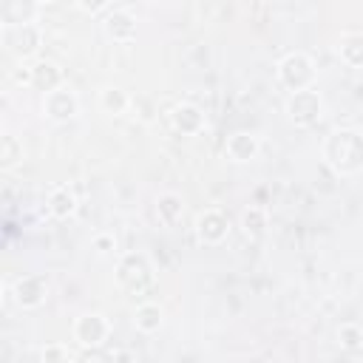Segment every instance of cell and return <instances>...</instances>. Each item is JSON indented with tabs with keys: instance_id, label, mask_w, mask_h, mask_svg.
<instances>
[{
	"instance_id": "4fadbf2b",
	"label": "cell",
	"mask_w": 363,
	"mask_h": 363,
	"mask_svg": "<svg viewBox=\"0 0 363 363\" xmlns=\"http://www.w3.org/2000/svg\"><path fill=\"white\" fill-rule=\"evenodd\" d=\"M60 85H65L62 82V68L54 60H37V62H31V88L34 91H43V96H45V94H51Z\"/></svg>"
},
{
	"instance_id": "5b68a950",
	"label": "cell",
	"mask_w": 363,
	"mask_h": 363,
	"mask_svg": "<svg viewBox=\"0 0 363 363\" xmlns=\"http://www.w3.org/2000/svg\"><path fill=\"white\" fill-rule=\"evenodd\" d=\"M71 335L82 349H102L111 337V320L102 312H82L77 315Z\"/></svg>"
},
{
	"instance_id": "277c9868",
	"label": "cell",
	"mask_w": 363,
	"mask_h": 363,
	"mask_svg": "<svg viewBox=\"0 0 363 363\" xmlns=\"http://www.w3.org/2000/svg\"><path fill=\"white\" fill-rule=\"evenodd\" d=\"M113 278L128 292H145L153 284V267H150V261L142 252H125L116 261Z\"/></svg>"
},
{
	"instance_id": "9c48e42d",
	"label": "cell",
	"mask_w": 363,
	"mask_h": 363,
	"mask_svg": "<svg viewBox=\"0 0 363 363\" xmlns=\"http://www.w3.org/2000/svg\"><path fill=\"white\" fill-rule=\"evenodd\" d=\"M193 230H196V238H199L201 244L216 247V244H221V241L230 235V218H227V213L218 210V207H204V210L196 216Z\"/></svg>"
},
{
	"instance_id": "ba28073f",
	"label": "cell",
	"mask_w": 363,
	"mask_h": 363,
	"mask_svg": "<svg viewBox=\"0 0 363 363\" xmlns=\"http://www.w3.org/2000/svg\"><path fill=\"white\" fill-rule=\"evenodd\" d=\"M79 113V96L71 85H60L43 96V116L51 122H71Z\"/></svg>"
},
{
	"instance_id": "5bb4252c",
	"label": "cell",
	"mask_w": 363,
	"mask_h": 363,
	"mask_svg": "<svg viewBox=\"0 0 363 363\" xmlns=\"http://www.w3.org/2000/svg\"><path fill=\"white\" fill-rule=\"evenodd\" d=\"M77 193H74V187H68V184H54L51 190H48V199H45V207H48V213L54 216V218H60V221H65V218H71L74 213H77Z\"/></svg>"
},
{
	"instance_id": "44dd1931",
	"label": "cell",
	"mask_w": 363,
	"mask_h": 363,
	"mask_svg": "<svg viewBox=\"0 0 363 363\" xmlns=\"http://www.w3.org/2000/svg\"><path fill=\"white\" fill-rule=\"evenodd\" d=\"M20 159H23V142L14 133H3V142H0V164H3V170H11Z\"/></svg>"
},
{
	"instance_id": "8992f818",
	"label": "cell",
	"mask_w": 363,
	"mask_h": 363,
	"mask_svg": "<svg viewBox=\"0 0 363 363\" xmlns=\"http://www.w3.org/2000/svg\"><path fill=\"white\" fill-rule=\"evenodd\" d=\"M3 45L14 51L20 60H28L43 45V28L37 23H20V26H3L0 31Z\"/></svg>"
},
{
	"instance_id": "d6986e66",
	"label": "cell",
	"mask_w": 363,
	"mask_h": 363,
	"mask_svg": "<svg viewBox=\"0 0 363 363\" xmlns=\"http://www.w3.org/2000/svg\"><path fill=\"white\" fill-rule=\"evenodd\" d=\"M99 108L108 113V116H122L130 111V94L122 91L119 85H105L99 91Z\"/></svg>"
},
{
	"instance_id": "9a60e30c",
	"label": "cell",
	"mask_w": 363,
	"mask_h": 363,
	"mask_svg": "<svg viewBox=\"0 0 363 363\" xmlns=\"http://www.w3.org/2000/svg\"><path fill=\"white\" fill-rule=\"evenodd\" d=\"M153 210H156V218H159L162 227H176L184 216V199L176 190H164V193L156 196Z\"/></svg>"
},
{
	"instance_id": "52a82bcc",
	"label": "cell",
	"mask_w": 363,
	"mask_h": 363,
	"mask_svg": "<svg viewBox=\"0 0 363 363\" xmlns=\"http://www.w3.org/2000/svg\"><path fill=\"white\" fill-rule=\"evenodd\" d=\"M11 298L20 309H40L48 298V278L40 275V272H28V275H20L14 284H11Z\"/></svg>"
},
{
	"instance_id": "6da1fadb",
	"label": "cell",
	"mask_w": 363,
	"mask_h": 363,
	"mask_svg": "<svg viewBox=\"0 0 363 363\" xmlns=\"http://www.w3.org/2000/svg\"><path fill=\"white\" fill-rule=\"evenodd\" d=\"M323 162L340 173V176H352L363 167V130L357 128H335L326 139H323Z\"/></svg>"
},
{
	"instance_id": "2e32d148",
	"label": "cell",
	"mask_w": 363,
	"mask_h": 363,
	"mask_svg": "<svg viewBox=\"0 0 363 363\" xmlns=\"http://www.w3.org/2000/svg\"><path fill=\"white\" fill-rule=\"evenodd\" d=\"M335 54L349 68H363V31H343L335 43Z\"/></svg>"
},
{
	"instance_id": "7c38bea8",
	"label": "cell",
	"mask_w": 363,
	"mask_h": 363,
	"mask_svg": "<svg viewBox=\"0 0 363 363\" xmlns=\"http://www.w3.org/2000/svg\"><path fill=\"white\" fill-rule=\"evenodd\" d=\"M261 153V139L252 130H233L224 142V156L235 164H247Z\"/></svg>"
},
{
	"instance_id": "3957f363",
	"label": "cell",
	"mask_w": 363,
	"mask_h": 363,
	"mask_svg": "<svg viewBox=\"0 0 363 363\" xmlns=\"http://www.w3.org/2000/svg\"><path fill=\"white\" fill-rule=\"evenodd\" d=\"M284 113H286V119L295 128H312V125H318L320 116H323V96H320V91L306 88V91L289 94L286 102H284Z\"/></svg>"
},
{
	"instance_id": "d4e9b609",
	"label": "cell",
	"mask_w": 363,
	"mask_h": 363,
	"mask_svg": "<svg viewBox=\"0 0 363 363\" xmlns=\"http://www.w3.org/2000/svg\"><path fill=\"white\" fill-rule=\"evenodd\" d=\"M91 247L99 252V255H113L116 252V238H113V233H96L94 238H91Z\"/></svg>"
},
{
	"instance_id": "30bf717a",
	"label": "cell",
	"mask_w": 363,
	"mask_h": 363,
	"mask_svg": "<svg viewBox=\"0 0 363 363\" xmlns=\"http://www.w3.org/2000/svg\"><path fill=\"white\" fill-rule=\"evenodd\" d=\"M102 31L113 43H130L136 37V14L125 6H111L102 17Z\"/></svg>"
},
{
	"instance_id": "8fae6325",
	"label": "cell",
	"mask_w": 363,
	"mask_h": 363,
	"mask_svg": "<svg viewBox=\"0 0 363 363\" xmlns=\"http://www.w3.org/2000/svg\"><path fill=\"white\" fill-rule=\"evenodd\" d=\"M167 116H170L173 130L182 133V136H199L207 125V116L196 102H176Z\"/></svg>"
},
{
	"instance_id": "83f0119b",
	"label": "cell",
	"mask_w": 363,
	"mask_h": 363,
	"mask_svg": "<svg viewBox=\"0 0 363 363\" xmlns=\"http://www.w3.org/2000/svg\"><path fill=\"white\" fill-rule=\"evenodd\" d=\"M77 9H82V11H88V14H96V11H108L111 6H108V3H88V0H79Z\"/></svg>"
},
{
	"instance_id": "484cf974",
	"label": "cell",
	"mask_w": 363,
	"mask_h": 363,
	"mask_svg": "<svg viewBox=\"0 0 363 363\" xmlns=\"http://www.w3.org/2000/svg\"><path fill=\"white\" fill-rule=\"evenodd\" d=\"M11 79H14V85H20V88H31V65H28V62H20V65L11 71Z\"/></svg>"
},
{
	"instance_id": "603a6c76",
	"label": "cell",
	"mask_w": 363,
	"mask_h": 363,
	"mask_svg": "<svg viewBox=\"0 0 363 363\" xmlns=\"http://www.w3.org/2000/svg\"><path fill=\"white\" fill-rule=\"evenodd\" d=\"M130 111H133V116H136L139 122H145V125L156 119V102H153L150 96H145V94L130 96Z\"/></svg>"
},
{
	"instance_id": "f1b7e54d",
	"label": "cell",
	"mask_w": 363,
	"mask_h": 363,
	"mask_svg": "<svg viewBox=\"0 0 363 363\" xmlns=\"http://www.w3.org/2000/svg\"><path fill=\"white\" fill-rule=\"evenodd\" d=\"M113 360L116 363H133V354L128 349H119V352H113Z\"/></svg>"
},
{
	"instance_id": "e0dca14e",
	"label": "cell",
	"mask_w": 363,
	"mask_h": 363,
	"mask_svg": "<svg viewBox=\"0 0 363 363\" xmlns=\"http://www.w3.org/2000/svg\"><path fill=\"white\" fill-rule=\"evenodd\" d=\"M238 227H241V233H244L247 238H261V235L267 233V227H269V213H267V207H261V204H247V207L238 213Z\"/></svg>"
},
{
	"instance_id": "ac0fdd59",
	"label": "cell",
	"mask_w": 363,
	"mask_h": 363,
	"mask_svg": "<svg viewBox=\"0 0 363 363\" xmlns=\"http://www.w3.org/2000/svg\"><path fill=\"white\" fill-rule=\"evenodd\" d=\"M162 323H164V312H162V306H159V303L145 301V303H139V306L133 309V326H136L139 332L153 335V332H159V329H162Z\"/></svg>"
},
{
	"instance_id": "ffe728a7",
	"label": "cell",
	"mask_w": 363,
	"mask_h": 363,
	"mask_svg": "<svg viewBox=\"0 0 363 363\" xmlns=\"http://www.w3.org/2000/svg\"><path fill=\"white\" fill-rule=\"evenodd\" d=\"M40 6L37 3H23V0H11L3 6V26H20V23H37Z\"/></svg>"
},
{
	"instance_id": "4316f807",
	"label": "cell",
	"mask_w": 363,
	"mask_h": 363,
	"mask_svg": "<svg viewBox=\"0 0 363 363\" xmlns=\"http://www.w3.org/2000/svg\"><path fill=\"white\" fill-rule=\"evenodd\" d=\"M77 363H116L113 354H102L99 349H85L82 357H77Z\"/></svg>"
},
{
	"instance_id": "cb8c5ba5",
	"label": "cell",
	"mask_w": 363,
	"mask_h": 363,
	"mask_svg": "<svg viewBox=\"0 0 363 363\" xmlns=\"http://www.w3.org/2000/svg\"><path fill=\"white\" fill-rule=\"evenodd\" d=\"M40 357H43V363H77L65 343H45Z\"/></svg>"
},
{
	"instance_id": "7402d4cb",
	"label": "cell",
	"mask_w": 363,
	"mask_h": 363,
	"mask_svg": "<svg viewBox=\"0 0 363 363\" xmlns=\"http://www.w3.org/2000/svg\"><path fill=\"white\" fill-rule=\"evenodd\" d=\"M337 340H340V346H343L346 352L363 349V326H357V323H340Z\"/></svg>"
},
{
	"instance_id": "7a4b0ae2",
	"label": "cell",
	"mask_w": 363,
	"mask_h": 363,
	"mask_svg": "<svg viewBox=\"0 0 363 363\" xmlns=\"http://www.w3.org/2000/svg\"><path fill=\"white\" fill-rule=\"evenodd\" d=\"M275 74H278V82H281L289 94H295V91L315 88L318 68H315V60H312L306 51H286V54L278 60Z\"/></svg>"
}]
</instances>
